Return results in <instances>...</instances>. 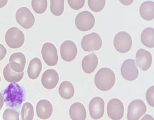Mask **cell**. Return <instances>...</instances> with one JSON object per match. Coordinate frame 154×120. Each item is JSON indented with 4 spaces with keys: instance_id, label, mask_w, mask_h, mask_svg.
Returning a JSON list of instances; mask_svg holds the SVG:
<instances>
[{
    "instance_id": "1",
    "label": "cell",
    "mask_w": 154,
    "mask_h": 120,
    "mask_svg": "<svg viewBox=\"0 0 154 120\" xmlns=\"http://www.w3.org/2000/svg\"><path fill=\"white\" fill-rule=\"evenodd\" d=\"M3 98L7 106L19 109L25 99V91L17 83H11L3 91Z\"/></svg>"
},
{
    "instance_id": "2",
    "label": "cell",
    "mask_w": 154,
    "mask_h": 120,
    "mask_svg": "<svg viewBox=\"0 0 154 120\" xmlns=\"http://www.w3.org/2000/svg\"><path fill=\"white\" fill-rule=\"evenodd\" d=\"M116 76L112 70L109 68H103L97 72L94 78L96 87L100 90L107 91L115 85Z\"/></svg>"
},
{
    "instance_id": "3",
    "label": "cell",
    "mask_w": 154,
    "mask_h": 120,
    "mask_svg": "<svg viewBox=\"0 0 154 120\" xmlns=\"http://www.w3.org/2000/svg\"><path fill=\"white\" fill-rule=\"evenodd\" d=\"M5 41L10 48L17 49L23 46L25 36L23 32L16 27L10 28L5 34Z\"/></svg>"
},
{
    "instance_id": "4",
    "label": "cell",
    "mask_w": 154,
    "mask_h": 120,
    "mask_svg": "<svg viewBox=\"0 0 154 120\" xmlns=\"http://www.w3.org/2000/svg\"><path fill=\"white\" fill-rule=\"evenodd\" d=\"M114 45L116 51L122 54H125L131 49L132 38L130 34L126 32H120L114 37Z\"/></svg>"
},
{
    "instance_id": "5",
    "label": "cell",
    "mask_w": 154,
    "mask_h": 120,
    "mask_svg": "<svg viewBox=\"0 0 154 120\" xmlns=\"http://www.w3.org/2000/svg\"><path fill=\"white\" fill-rule=\"evenodd\" d=\"M95 22L94 16L91 12L84 11L79 13L75 20V24L78 30L87 31L94 27Z\"/></svg>"
},
{
    "instance_id": "6",
    "label": "cell",
    "mask_w": 154,
    "mask_h": 120,
    "mask_svg": "<svg viewBox=\"0 0 154 120\" xmlns=\"http://www.w3.org/2000/svg\"><path fill=\"white\" fill-rule=\"evenodd\" d=\"M102 45L101 37L96 33H92L85 35L82 40V49L87 52L99 50L101 48Z\"/></svg>"
},
{
    "instance_id": "7",
    "label": "cell",
    "mask_w": 154,
    "mask_h": 120,
    "mask_svg": "<svg viewBox=\"0 0 154 120\" xmlns=\"http://www.w3.org/2000/svg\"><path fill=\"white\" fill-rule=\"evenodd\" d=\"M16 19L19 25L26 30L31 28L35 24V17L26 7H21L17 10Z\"/></svg>"
},
{
    "instance_id": "8",
    "label": "cell",
    "mask_w": 154,
    "mask_h": 120,
    "mask_svg": "<svg viewBox=\"0 0 154 120\" xmlns=\"http://www.w3.org/2000/svg\"><path fill=\"white\" fill-rule=\"evenodd\" d=\"M41 53L44 62L48 66H54L58 63V51L55 46L52 43H45L42 46Z\"/></svg>"
},
{
    "instance_id": "9",
    "label": "cell",
    "mask_w": 154,
    "mask_h": 120,
    "mask_svg": "<svg viewBox=\"0 0 154 120\" xmlns=\"http://www.w3.org/2000/svg\"><path fill=\"white\" fill-rule=\"evenodd\" d=\"M146 111V107L143 101L136 99L131 102L128 106V120H139Z\"/></svg>"
},
{
    "instance_id": "10",
    "label": "cell",
    "mask_w": 154,
    "mask_h": 120,
    "mask_svg": "<svg viewBox=\"0 0 154 120\" xmlns=\"http://www.w3.org/2000/svg\"><path fill=\"white\" fill-rule=\"evenodd\" d=\"M107 114L112 120H120L124 115V106L122 102L114 98L109 102L107 106Z\"/></svg>"
},
{
    "instance_id": "11",
    "label": "cell",
    "mask_w": 154,
    "mask_h": 120,
    "mask_svg": "<svg viewBox=\"0 0 154 120\" xmlns=\"http://www.w3.org/2000/svg\"><path fill=\"white\" fill-rule=\"evenodd\" d=\"M121 72L122 77L128 81H134L139 76V70L136 65L134 60H125L122 65Z\"/></svg>"
},
{
    "instance_id": "12",
    "label": "cell",
    "mask_w": 154,
    "mask_h": 120,
    "mask_svg": "<svg viewBox=\"0 0 154 120\" xmlns=\"http://www.w3.org/2000/svg\"><path fill=\"white\" fill-rule=\"evenodd\" d=\"M105 102L100 97L92 98L89 104V112L91 117L94 120H98L103 117L104 114Z\"/></svg>"
},
{
    "instance_id": "13",
    "label": "cell",
    "mask_w": 154,
    "mask_h": 120,
    "mask_svg": "<svg viewBox=\"0 0 154 120\" xmlns=\"http://www.w3.org/2000/svg\"><path fill=\"white\" fill-rule=\"evenodd\" d=\"M60 51L61 58L67 62L72 61L77 55V47L75 44L72 41H64L61 45Z\"/></svg>"
},
{
    "instance_id": "14",
    "label": "cell",
    "mask_w": 154,
    "mask_h": 120,
    "mask_svg": "<svg viewBox=\"0 0 154 120\" xmlns=\"http://www.w3.org/2000/svg\"><path fill=\"white\" fill-rule=\"evenodd\" d=\"M59 75L57 71L53 69H49L44 72L42 77V86L47 90L54 89L58 84Z\"/></svg>"
},
{
    "instance_id": "15",
    "label": "cell",
    "mask_w": 154,
    "mask_h": 120,
    "mask_svg": "<svg viewBox=\"0 0 154 120\" xmlns=\"http://www.w3.org/2000/svg\"><path fill=\"white\" fill-rule=\"evenodd\" d=\"M137 66L143 71H146L152 65V57L151 53L144 49L138 50L136 55Z\"/></svg>"
},
{
    "instance_id": "16",
    "label": "cell",
    "mask_w": 154,
    "mask_h": 120,
    "mask_svg": "<svg viewBox=\"0 0 154 120\" xmlns=\"http://www.w3.org/2000/svg\"><path fill=\"white\" fill-rule=\"evenodd\" d=\"M9 62V65L13 71L17 73H21L25 69L26 58L22 52H16L11 56Z\"/></svg>"
},
{
    "instance_id": "17",
    "label": "cell",
    "mask_w": 154,
    "mask_h": 120,
    "mask_svg": "<svg viewBox=\"0 0 154 120\" xmlns=\"http://www.w3.org/2000/svg\"><path fill=\"white\" fill-rule=\"evenodd\" d=\"M36 111L39 118L47 120L51 116L53 112L52 104L47 100H41L36 105Z\"/></svg>"
},
{
    "instance_id": "18",
    "label": "cell",
    "mask_w": 154,
    "mask_h": 120,
    "mask_svg": "<svg viewBox=\"0 0 154 120\" xmlns=\"http://www.w3.org/2000/svg\"><path fill=\"white\" fill-rule=\"evenodd\" d=\"M98 65V57L94 53L85 56L82 62V69L84 72L87 74L93 73Z\"/></svg>"
},
{
    "instance_id": "19",
    "label": "cell",
    "mask_w": 154,
    "mask_h": 120,
    "mask_svg": "<svg viewBox=\"0 0 154 120\" xmlns=\"http://www.w3.org/2000/svg\"><path fill=\"white\" fill-rule=\"evenodd\" d=\"M69 115L72 120H85L87 114L85 106L79 102L74 103L70 108Z\"/></svg>"
},
{
    "instance_id": "20",
    "label": "cell",
    "mask_w": 154,
    "mask_h": 120,
    "mask_svg": "<svg viewBox=\"0 0 154 120\" xmlns=\"http://www.w3.org/2000/svg\"><path fill=\"white\" fill-rule=\"evenodd\" d=\"M42 70V63L38 58H33L28 65L27 74L32 80H36L40 74Z\"/></svg>"
},
{
    "instance_id": "21",
    "label": "cell",
    "mask_w": 154,
    "mask_h": 120,
    "mask_svg": "<svg viewBox=\"0 0 154 120\" xmlns=\"http://www.w3.org/2000/svg\"><path fill=\"white\" fill-rule=\"evenodd\" d=\"M140 13L142 18L146 21L153 20L154 18V2L149 1L143 2L140 8Z\"/></svg>"
},
{
    "instance_id": "22",
    "label": "cell",
    "mask_w": 154,
    "mask_h": 120,
    "mask_svg": "<svg viewBox=\"0 0 154 120\" xmlns=\"http://www.w3.org/2000/svg\"><path fill=\"white\" fill-rule=\"evenodd\" d=\"M59 92L60 96L66 100L72 98L75 94V89L71 82L64 81L59 87Z\"/></svg>"
},
{
    "instance_id": "23",
    "label": "cell",
    "mask_w": 154,
    "mask_h": 120,
    "mask_svg": "<svg viewBox=\"0 0 154 120\" xmlns=\"http://www.w3.org/2000/svg\"><path fill=\"white\" fill-rule=\"evenodd\" d=\"M3 74L7 81L10 83H16L22 80L24 76V72L23 71L21 73L14 72L11 70L10 65L8 64L3 69Z\"/></svg>"
},
{
    "instance_id": "24",
    "label": "cell",
    "mask_w": 154,
    "mask_h": 120,
    "mask_svg": "<svg viewBox=\"0 0 154 120\" xmlns=\"http://www.w3.org/2000/svg\"><path fill=\"white\" fill-rule=\"evenodd\" d=\"M141 43L146 47L153 48L154 47V29L148 27L144 30L141 34Z\"/></svg>"
},
{
    "instance_id": "25",
    "label": "cell",
    "mask_w": 154,
    "mask_h": 120,
    "mask_svg": "<svg viewBox=\"0 0 154 120\" xmlns=\"http://www.w3.org/2000/svg\"><path fill=\"white\" fill-rule=\"evenodd\" d=\"M50 9L51 13L56 16H60L64 12V0H51Z\"/></svg>"
},
{
    "instance_id": "26",
    "label": "cell",
    "mask_w": 154,
    "mask_h": 120,
    "mask_svg": "<svg viewBox=\"0 0 154 120\" xmlns=\"http://www.w3.org/2000/svg\"><path fill=\"white\" fill-rule=\"evenodd\" d=\"M34 111L33 106L29 102L24 103L21 110V120H33Z\"/></svg>"
},
{
    "instance_id": "27",
    "label": "cell",
    "mask_w": 154,
    "mask_h": 120,
    "mask_svg": "<svg viewBox=\"0 0 154 120\" xmlns=\"http://www.w3.org/2000/svg\"><path fill=\"white\" fill-rule=\"evenodd\" d=\"M31 5L34 11L40 14L46 11L48 3L47 0H32Z\"/></svg>"
},
{
    "instance_id": "28",
    "label": "cell",
    "mask_w": 154,
    "mask_h": 120,
    "mask_svg": "<svg viewBox=\"0 0 154 120\" xmlns=\"http://www.w3.org/2000/svg\"><path fill=\"white\" fill-rule=\"evenodd\" d=\"M88 5L91 10L94 12H98L101 11L106 5V1L105 0H89L88 1Z\"/></svg>"
},
{
    "instance_id": "29",
    "label": "cell",
    "mask_w": 154,
    "mask_h": 120,
    "mask_svg": "<svg viewBox=\"0 0 154 120\" xmlns=\"http://www.w3.org/2000/svg\"><path fill=\"white\" fill-rule=\"evenodd\" d=\"M3 120H20V114L13 109L7 108L3 112Z\"/></svg>"
},
{
    "instance_id": "30",
    "label": "cell",
    "mask_w": 154,
    "mask_h": 120,
    "mask_svg": "<svg viewBox=\"0 0 154 120\" xmlns=\"http://www.w3.org/2000/svg\"><path fill=\"white\" fill-rule=\"evenodd\" d=\"M67 2L71 8L75 10L82 9L85 2V0H69Z\"/></svg>"
},
{
    "instance_id": "31",
    "label": "cell",
    "mask_w": 154,
    "mask_h": 120,
    "mask_svg": "<svg viewBox=\"0 0 154 120\" xmlns=\"http://www.w3.org/2000/svg\"><path fill=\"white\" fill-rule=\"evenodd\" d=\"M154 86L150 87L146 91V97L148 104L152 107H154Z\"/></svg>"
},
{
    "instance_id": "32",
    "label": "cell",
    "mask_w": 154,
    "mask_h": 120,
    "mask_svg": "<svg viewBox=\"0 0 154 120\" xmlns=\"http://www.w3.org/2000/svg\"><path fill=\"white\" fill-rule=\"evenodd\" d=\"M7 54V50L2 44H0V61L5 57Z\"/></svg>"
},
{
    "instance_id": "33",
    "label": "cell",
    "mask_w": 154,
    "mask_h": 120,
    "mask_svg": "<svg viewBox=\"0 0 154 120\" xmlns=\"http://www.w3.org/2000/svg\"><path fill=\"white\" fill-rule=\"evenodd\" d=\"M141 120H154V118L149 115H146Z\"/></svg>"
},
{
    "instance_id": "34",
    "label": "cell",
    "mask_w": 154,
    "mask_h": 120,
    "mask_svg": "<svg viewBox=\"0 0 154 120\" xmlns=\"http://www.w3.org/2000/svg\"><path fill=\"white\" fill-rule=\"evenodd\" d=\"M4 105V100H3V96L0 92V111L2 109Z\"/></svg>"
},
{
    "instance_id": "35",
    "label": "cell",
    "mask_w": 154,
    "mask_h": 120,
    "mask_svg": "<svg viewBox=\"0 0 154 120\" xmlns=\"http://www.w3.org/2000/svg\"><path fill=\"white\" fill-rule=\"evenodd\" d=\"M7 2H8L7 0L0 1V8H3V7L6 5Z\"/></svg>"
},
{
    "instance_id": "36",
    "label": "cell",
    "mask_w": 154,
    "mask_h": 120,
    "mask_svg": "<svg viewBox=\"0 0 154 120\" xmlns=\"http://www.w3.org/2000/svg\"><path fill=\"white\" fill-rule=\"evenodd\" d=\"M0 82H1V76H0Z\"/></svg>"
}]
</instances>
